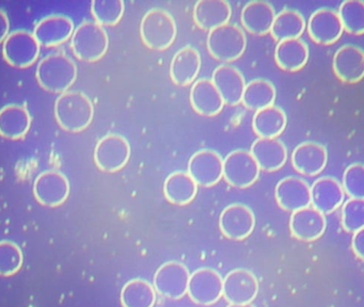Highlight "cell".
I'll list each match as a JSON object with an SVG mask.
<instances>
[{
  "instance_id": "obj_1",
  "label": "cell",
  "mask_w": 364,
  "mask_h": 307,
  "mask_svg": "<svg viewBox=\"0 0 364 307\" xmlns=\"http://www.w3.org/2000/svg\"><path fill=\"white\" fill-rule=\"evenodd\" d=\"M95 115L92 102L86 94L67 91L57 98L55 117L63 129L69 132L84 131Z\"/></svg>"
},
{
  "instance_id": "obj_2",
  "label": "cell",
  "mask_w": 364,
  "mask_h": 307,
  "mask_svg": "<svg viewBox=\"0 0 364 307\" xmlns=\"http://www.w3.org/2000/svg\"><path fill=\"white\" fill-rule=\"evenodd\" d=\"M38 82L50 93L63 94L69 91L77 78V66L63 53L48 55L38 64L36 72Z\"/></svg>"
},
{
  "instance_id": "obj_3",
  "label": "cell",
  "mask_w": 364,
  "mask_h": 307,
  "mask_svg": "<svg viewBox=\"0 0 364 307\" xmlns=\"http://www.w3.org/2000/svg\"><path fill=\"white\" fill-rule=\"evenodd\" d=\"M178 33L173 16L163 8H153L142 17L140 36L144 44L155 50L171 46Z\"/></svg>"
},
{
  "instance_id": "obj_4",
  "label": "cell",
  "mask_w": 364,
  "mask_h": 307,
  "mask_svg": "<svg viewBox=\"0 0 364 307\" xmlns=\"http://www.w3.org/2000/svg\"><path fill=\"white\" fill-rule=\"evenodd\" d=\"M108 46L107 32L95 21H84L72 34V50L82 61H99L107 53Z\"/></svg>"
},
{
  "instance_id": "obj_5",
  "label": "cell",
  "mask_w": 364,
  "mask_h": 307,
  "mask_svg": "<svg viewBox=\"0 0 364 307\" xmlns=\"http://www.w3.org/2000/svg\"><path fill=\"white\" fill-rule=\"evenodd\" d=\"M206 43L208 51L215 59L230 62L244 53L247 36L237 23H227L210 30Z\"/></svg>"
},
{
  "instance_id": "obj_6",
  "label": "cell",
  "mask_w": 364,
  "mask_h": 307,
  "mask_svg": "<svg viewBox=\"0 0 364 307\" xmlns=\"http://www.w3.org/2000/svg\"><path fill=\"white\" fill-rule=\"evenodd\" d=\"M259 166L255 157L247 149H235L223 159V176L235 188L250 187L259 176Z\"/></svg>"
},
{
  "instance_id": "obj_7",
  "label": "cell",
  "mask_w": 364,
  "mask_h": 307,
  "mask_svg": "<svg viewBox=\"0 0 364 307\" xmlns=\"http://www.w3.org/2000/svg\"><path fill=\"white\" fill-rule=\"evenodd\" d=\"M129 157L131 145L121 134H107L95 146V164L104 172H118L127 166Z\"/></svg>"
},
{
  "instance_id": "obj_8",
  "label": "cell",
  "mask_w": 364,
  "mask_h": 307,
  "mask_svg": "<svg viewBox=\"0 0 364 307\" xmlns=\"http://www.w3.org/2000/svg\"><path fill=\"white\" fill-rule=\"evenodd\" d=\"M223 279L214 269L200 268L191 273L187 293L196 304L210 306L223 296Z\"/></svg>"
},
{
  "instance_id": "obj_9",
  "label": "cell",
  "mask_w": 364,
  "mask_h": 307,
  "mask_svg": "<svg viewBox=\"0 0 364 307\" xmlns=\"http://www.w3.org/2000/svg\"><path fill=\"white\" fill-rule=\"evenodd\" d=\"M191 272L182 262H168L157 269L153 287L161 296L180 300L187 293Z\"/></svg>"
},
{
  "instance_id": "obj_10",
  "label": "cell",
  "mask_w": 364,
  "mask_h": 307,
  "mask_svg": "<svg viewBox=\"0 0 364 307\" xmlns=\"http://www.w3.org/2000/svg\"><path fill=\"white\" fill-rule=\"evenodd\" d=\"M3 55L6 61L14 68H29L39 58L40 45L33 33L18 30L6 38L3 45Z\"/></svg>"
},
{
  "instance_id": "obj_11",
  "label": "cell",
  "mask_w": 364,
  "mask_h": 307,
  "mask_svg": "<svg viewBox=\"0 0 364 307\" xmlns=\"http://www.w3.org/2000/svg\"><path fill=\"white\" fill-rule=\"evenodd\" d=\"M219 227L227 238L242 240L252 234L255 215L252 209L242 203L229 205L219 217Z\"/></svg>"
},
{
  "instance_id": "obj_12",
  "label": "cell",
  "mask_w": 364,
  "mask_h": 307,
  "mask_svg": "<svg viewBox=\"0 0 364 307\" xmlns=\"http://www.w3.org/2000/svg\"><path fill=\"white\" fill-rule=\"evenodd\" d=\"M259 293V281L251 271L235 269L223 279V296L230 304H249Z\"/></svg>"
},
{
  "instance_id": "obj_13",
  "label": "cell",
  "mask_w": 364,
  "mask_h": 307,
  "mask_svg": "<svg viewBox=\"0 0 364 307\" xmlns=\"http://www.w3.org/2000/svg\"><path fill=\"white\" fill-rule=\"evenodd\" d=\"M33 194L36 200L44 206H60L69 198V181L58 171H46L36 179Z\"/></svg>"
},
{
  "instance_id": "obj_14",
  "label": "cell",
  "mask_w": 364,
  "mask_h": 307,
  "mask_svg": "<svg viewBox=\"0 0 364 307\" xmlns=\"http://www.w3.org/2000/svg\"><path fill=\"white\" fill-rule=\"evenodd\" d=\"M223 159L220 154L213 149L196 151L188 162V174L197 185L210 187L223 177Z\"/></svg>"
},
{
  "instance_id": "obj_15",
  "label": "cell",
  "mask_w": 364,
  "mask_h": 307,
  "mask_svg": "<svg viewBox=\"0 0 364 307\" xmlns=\"http://www.w3.org/2000/svg\"><path fill=\"white\" fill-rule=\"evenodd\" d=\"M306 27L311 38L323 45L338 41L344 30L338 11L328 6L315 10L309 17Z\"/></svg>"
},
{
  "instance_id": "obj_16",
  "label": "cell",
  "mask_w": 364,
  "mask_h": 307,
  "mask_svg": "<svg viewBox=\"0 0 364 307\" xmlns=\"http://www.w3.org/2000/svg\"><path fill=\"white\" fill-rule=\"evenodd\" d=\"M274 195L279 206L291 212L311 205L310 185L301 177L287 176L281 179L277 183Z\"/></svg>"
},
{
  "instance_id": "obj_17",
  "label": "cell",
  "mask_w": 364,
  "mask_h": 307,
  "mask_svg": "<svg viewBox=\"0 0 364 307\" xmlns=\"http://www.w3.org/2000/svg\"><path fill=\"white\" fill-rule=\"evenodd\" d=\"M210 79L220 93L225 104L235 106L242 102L246 80L237 68L231 64H220L215 68Z\"/></svg>"
},
{
  "instance_id": "obj_18",
  "label": "cell",
  "mask_w": 364,
  "mask_h": 307,
  "mask_svg": "<svg viewBox=\"0 0 364 307\" xmlns=\"http://www.w3.org/2000/svg\"><path fill=\"white\" fill-rule=\"evenodd\" d=\"M311 204L323 215L333 212L344 200L342 183L331 176L317 178L310 187Z\"/></svg>"
},
{
  "instance_id": "obj_19",
  "label": "cell",
  "mask_w": 364,
  "mask_h": 307,
  "mask_svg": "<svg viewBox=\"0 0 364 307\" xmlns=\"http://www.w3.org/2000/svg\"><path fill=\"white\" fill-rule=\"evenodd\" d=\"M333 70L344 82L355 83L364 75V51L355 44H345L333 55Z\"/></svg>"
},
{
  "instance_id": "obj_20",
  "label": "cell",
  "mask_w": 364,
  "mask_h": 307,
  "mask_svg": "<svg viewBox=\"0 0 364 307\" xmlns=\"http://www.w3.org/2000/svg\"><path fill=\"white\" fill-rule=\"evenodd\" d=\"M74 23L72 19L63 15H50L37 23L33 30L40 46L56 47L72 38Z\"/></svg>"
},
{
  "instance_id": "obj_21",
  "label": "cell",
  "mask_w": 364,
  "mask_h": 307,
  "mask_svg": "<svg viewBox=\"0 0 364 307\" xmlns=\"http://www.w3.org/2000/svg\"><path fill=\"white\" fill-rule=\"evenodd\" d=\"M325 215L308 206L294 211L289 220L291 234L300 241H314L321 238L326 230Z\"/></svg>"
},
{
  "instance_id": "obj_22",
  "label": "cell",
  "mask_w": 364,
  "mask_h": 307,
  "mask_svg": "<svg viewBox=\"0 0 364 307\" xmlns=\"http://www.w3.org/2000/svg\"><path fill=\"white\" fill-rule=\"evenodd\" d=\"M328 161L326 147L321 143L306 141L294 149L291 162L294 168L308 176H314L325 168Z\"/></svg>"
},
{
  "instance_id": "obj_23",
  "label": "cell",
  "mask_w": 364,
  "mask_h": 307,
  "mask_svg": "<svg viewBox=\"0 0 364 307\" xmlns=\"http://www.w3.org/2000/svg\"><path fill=\"white\" fill-rule=\"evenodd\" d=\"M201 68V55L197 48L191 45L182 47L174 53L170 64V76L178 85L193 82Z\"/></svg>"
},
{
  "instance_id": "obj_24",
  "label": "cell",
  "mask_w": 364,
  "mask_h": 307,
  "mask_svg": "<svg viewBox=\"0 0 364 307\" xmlns=\"http://www.w3.org/2000/svg\"><path fill=\"white\" fill-rule=\"evenodd\" d=\"M250 153L263 171L278 170L287 162V149L278 138H257L251 145Z\"/></svg>"
},
{
  "instance_id": "obj_25",
  "label": "cell",
  "mask_w": 364,
  "mask_h": 307,
  "mask_svg": "<svg viewBox=\"0 0 364 307\" xmlns=\"http://www.w3.org/2000/svg\"><path fill=\"white\" fill-rule=\"evenodd\" d=\"M191 102L199 114L205 117L218 114L225 104L220 93L210 78H201L193 83L191 89Z\"/></svg>"
},
{
  "instance_id": "obj_26",
  "label": "cell",
  "mask_w": 364,
  "mask_h": 307,
  "mask_svg": "<svg viewBox=\"0 0 364 307\" xmlns=\"http://www.w3.org/2000/svg\"><path fill=\"white\" fill-rule=\"evenodd\" d=\"M193 19L204 30L214 29L229 23L232 8L227 0H198L193 6Z\"/></svg>"
},
{
  "instance_id": "obj_27",
  "label": "cell",
  "mask_w": 364,
  "mask_h": 307,
  "mask_svg": "<svg viewBox=\"0 0 364 307\" xmlns=\"http://www.w3.org/2000/svg\"><path fill=\"white\" fill-rule=\"evenodd\" d=\"M274 16L276 11L269 2L265 0H252L245 4L240 19L249 32L262 36L270 31Z\"/></svg>"
},
{
  "instance_id": "obj_28",
  "label": "cell",
  "mask_w": 364,
  "mask_h": 307,
  "mask_svg": "<svg viewBox=\"0 0 364 307\" xmlns=\"http://www.w3.org/2000/svg\"><path fill=\"white\" fill-rule=\"evenodd\" d=\"M31 125L28 110L20 104H8L0 109V136L9 140L24 138Z\"/></svg>"
},
{
  "instance_id": "obj_29",
  "label": "cell",
  "mask_w": 364,
  "mask_h": 307,
  "mask_svg": "<svg viewBox=\"0 0 364 307\" xmlns=\"http://www.w3.org/2000/svg\"><path fill=\"white\" fill-rule=\"evenodd\" d=\"M308 58V44L299 38L280 41L274 49L277 64L289 72H295L304 68Z\"/></svg>"
},
{
  "instance_id": "obj_30",
  "label": "cell",
  "mask_w": 364,
  "mask_h": 307,
  "mask_svg": "<svg viewBox=\"0 0 364 307\" xmlns=\"http://www.w3.org/2000/svg\"><path fill=\"white\" fill-rule=\"evenodd\" d=\"M287 119L283 109L272 106L259 109L252 117V128L259 138H277L282 134Z\"/></svg>"
},
{
  "instance_id": "obj_31",
  "label": "cell",
  "mask_w": 364,
  "mask_h": 307,
  "mask_svg": "<svg viewBox=\"0 0 364 307\" xmlns=\"http://www.w3.org/2000/svg\"><path fill=\"white\" fill-rule=\"evenodd\" d=\"M198 192V185L191 178L188 172L176 171L166 178L164 183V193L166 198L172 204H189L195 198Z\"/></svg>"
},
{
  "instance_id": "obj_32",
  "label": "cell",
  "mask_w": 364,
  "mask_h": 307,
  "mask_svg": "<svg viewBox=\"0 0 364 307\" xmlns=\"http://www.w3.org/2000/svg\"><path fill=\"white\" fill-rule=\"evenodd\" d=\"M306 27V19L299 11L284 8L274 16L269 32L274 40L280 42L287 38H299Z\"/></svg>"
},
{
  "instance_id": "obj_33",
  "label": "cell",
  "mask_w": 364,
  "mask_h": 307,
  "mask_svg": "<svg viewBox=\"0 0 364 307\" xmlns=\"http://www.w3.org/2000/svg\"><path fill=\"white\" fill-rule=\"evenodd\" d=\"M121 303L123 307H154L156 291L146 279H132L121 290Z\"/></svg>"
},
{
  "instance_id": "obj_34",
  "label": "cell",
  "mask_w": 364,
  "mask_h": 307,
  "mask_svg": "<svg viewBox=\"0 0 364 307\" xmlns=\"http://www.w3.org/2000/svg\"><path fill=\"white\" fill-rule=\"evenodd\" d=\"M276 100V87L267 79L257 78L246 83L242 102L246 108L259 110L272 106Z\"/></svg>"
},
{
  "instance_id": "obj_35",
  "label": "cell",
  "mask_w": 364,
  "mask_h": 307,
  "mask_svg": "<svg viewBox=\"0 0 364 307\" xmlns=\"http://www.w3.org/2000/svg\"><path fill=\"white\" fill-rule=\"evenodd\" d=\"M343 29L349 33L362 34L364 31L363 0H345L338 11Z\"/></svg>"
},
{
  "instance_id": "obj_36",
  "label": "cell",
  "mask_w": 364,
  "mask_h": 307,
  "mask_svg": "<svg viewBox=\"0 0 364 307\" xmlns=\"http://www.w3.org/2000/svg\"><path fill=\"white\" fill-rule=\"evenodd\" d=\"M125 4L122 0H93L91 12L95 23L103 26H114L124 14Z\"/></svg>"
},
{
  "instance_id": "obj_37",
  "label": "cell",
  "mask_w": 364,
  "mask_h": 307,
  "mask_svg": "<svg viewBox=\"0 0 364 307\" xmlns=\"http://www.w3.org/2000/svg\"><path fill=\"white\" fill-rule=\"evenodd\" d=\"M23 252L16 243L0 241V275L11 276L21 270L23 266Z\"/></svg>"
},
{
  "instance_id": "obj_38",
  "label": "cell",
  "mask_w": 364,
  "mask_h": 307,
  "mask_svg": "<svg viewBox=\"0 0 364 307\" xmlns=\"http://www.w3.org/2000/svg\"><path fill=\"white\" fill-rule=\"evenodd\" d=\"M342 225L348 232L364 228V200L349 198L343 204Z\"/></svg>"
},
{
  "instance_id": "obj_39",
  "label": "cell",
  "mask_w": 364,
  "mask_h": 307,
  "mask_svg": "<svg viewBox=\"0 0 364 307\" xmlns=\"http://www.w3.org/2000/svg\"><path fill=\"white\" fill-rule=\"evenodd\" d=\"M342 188L350 198L364 200V166L361 162L347 166L343 174Z\"/></svg>"
},
{
  "instance_id": "obj_40",
  "label": "cell",
  "mask_w": 364,
  "mask_h": 307,
  "mask_svg": "<svg viewBox=\"0 0 364 307\" xmlns=\"http://www.w3.org/2000/svg\"><path fill=\"white\" fill-rule=\"evenodd\" d=\"M353 253L360 259H364V228L353 232V240H351Z\"/></svg>"
},
{
  "instance_id": "obj_41",
  "label": "cell",
  "mask_w": 364,
  "mask_h": 307,
  "mask_svg": "<svg viewBox=\"0 0 364 307\" xmlns=\"http://www.w3.org/2000/svg\"><path fill=\"white\" fill-rule=\"evenodd\" d=\"M10 21L7 13L0 9V43L5 42L7 36H9Z\"/></svg>"
},
{
  "instance_id": "obj_42",
  "label": "cell",
  "mask_w": 364,
  "mask_h": 307,
  "mask_svg": "<svg viewBox=\"0 0 364 307\" xmlns=\"http://www.w3.org/2000/svg\"><path fill=\"white\" fill-rule=\"evenodd\" d=\"M228 307H255V305L251 304V303H249V304H242V305H235V304H230Z\"/></svg>"
}]
</instances>
